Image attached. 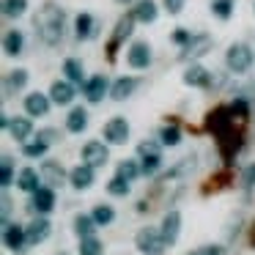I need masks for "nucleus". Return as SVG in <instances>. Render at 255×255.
Listing matches in <instances>:
<instances>
[{"instance_id": "f257e3e1", "label": "nucleus", "mask_w": 255, "mask_h": 255, "mask_svg": "<svg viewBox=\"0 0 255 255\" xmlns=\"http://www.w3.org/2000/svg\"><path fill=\"white\" fill-rule=\"evenodd\" d=\"M33 30L47 47H58L66 36V11L55 0H44L33 14Z\"/></svg>"}, {"instance_id": "f03ea898", "label": "nucleus", "mask_w": 255, "mask_h": 255, "mask_svg": "<svg viewBox=\"0 0 255 255\" xmlns=\"http://www.w3.org/2000/svg\"><path fill=\"white\" fill-rule=\"evenodd\" d=\"M253 63H255V52L244 41H236L225 50V69L231 74H247Z\"/></svg>"}, {"instance_id": "7ed1b4c3", "label": "nucleus", "mask_w": 255, "mask_h": 255, "mask_svg": "<svg viewBox=\"0 0 255 255\" xmlns=\"http://www.w3.org/2000/svg\"><path fill=\"white\" fill-rule=\"evenodd\" d=\"M134 247H137L143 255H162L165 247H167V242H165V236H162L159 228L145 225V228H140L137 236H134Z\"/></svg>"}, {"instance_id": "20e7f679", "label": "nucleus", "mask_w": 255, "mask_h": 255, "mask_svg": "<svg viewBox=\"0 0 255 255\" xmlns=\"http://www.w3.org/2000/svg\"><path fill=\"white\" fill-rule=\"evenodd\" d=\"M134 25H137V19H134V14H132V11H129V14H124V17L116 22V28H113V36H110V44H107V58H110V63L116 61L118 47H121L124 41L129 39V36H132Z\"/></svg>"}, {"instance_id": "39448f33", "label": "nucleus", "mask_w": 255, "mask_h": 255, "mask_svg": "<svg viewBox=\"0 0 255 255\" xmlns=\"http://www.w3.org/2000/svg\"><path fill=\"white\" fill-rule=\"evenodd\" d=\"M110 88H113V83L105 77V74H94V77L85 80V85H80V94L85 96V102L99 105L105 96H110Z\"/></svg>"}, {"instance_id": "423d86ee", "label": "nucleus", "mask_w": 255, "mask_h": 255, "mask_svg": "<svg viewBox=\"0 0 255 255\" xmlns=\"http://www.w3.org/2000/svg\"><path fill=\"white\" fill-rule=\"evenodd\" d=\"M211 47H214V39H211L209 33H192L189 44L178 50V61H181V63L184 61H198V58H203Z\"/></svg>"}, {"instance_id": "0eeeda50", "label": "nucleus", "mask_w": 255, "mask_h": 255, "mask_svg": "<svg viewBox=\"0 0 255 255\" xmlns=\"http://www.w3.org/2000/svg\"><path fill=\"white\" fill-rule=\"evenodd\" d=\"M154 61V50H151L148 41H132V47L127 50V63L134 72H145Z\"/></svg>"}, {"instance_id": "6e6552de", "label": "nucleus", "mask_w": 255, "mask_h": 255, "mask_svg": "<svg viewBox=\"0 0 255 255\" xmlns=\"http://www.w3.org/2000/svg\"><path fill=\"white\" fill-rule=\"evenodd\" d=\"M102 134H105V140L110 145H124L129 140V121L124 116L110 118V121L105 124V129H102Z\"/></svg>"}, {"instance_id": "1a4fd4ad", "label": "nucleus", "mask_w": 255, "mask_h": 255, "mask_svg": "<svg viewBox=\"0 0 255 255\" xmlns=\"http://www.w3.org/2000/svg\"><path fill=\"white\" fill-rule=\"evenodd\" d=\"M107 159H110V151H107V145L102 143V140H88V143L83 145V162L91 167H105Z\"/></svg>"}, {"instance_id": "9d476101", "label": "nucleus", "mask_w": 255, "mask_h": 255, "mask_svg": "<svg viewBox=\"0 0 255 255\" xmlns=\"http://www.w3.org/2000/svg\"><path fill=\"white\" fill-rule=\"evenodd\" d=\"M74 96H77V85H74L72 80H55V83L50 85V99H52V105H58V107L72 105Z\"/></svg>"}, {"instance_id": "9b49d317", "label": "nucleus", "mask_w": 255, "mask_h": 255, "mask_svg": "<svg viewBox=\"0 0 255 255\" xmlns=\"http://www.w3.org/2000/svg\"><path fill=\"white\" fill-rule=\"evenodd\" d=\"M55 209V187H39L33 195H30V211L36 214H50Z\"/></svg>"}, {"instance_id": "f8f14e48", "label": "nucleus", "mask_w": 255, "mask_h": 255, "mask_svg": "<svg viewBox=\"0 0 255 255\" xmlns=\"http://www.w3.org/2000/svg\"><path fill=\"white\" fill-rule=\"evenodd\" d=\"M25 233H28V244H41V242H47V239H50L52 222L47 220V214L33 217V220L25 225Z\"/></svg>"}, {"instance_id": "ddd939ff", "label": "nucleus", "mask_w": 255, "mask_h": 255, "mask_svg": "<svg viewBox=\"0 0 255 255\" xmlns=\"http://www.w3.org/2000/svg\"><path fill=\"white\" fill-rule=\"evenodd\" d=\"M50 105H52L50 96L41 94V91H33V94L25 96V116H30V118H44L47 113H50Z\"/></svg>"}, {"instance_id": "4468645a", "label": "nucleus", "mask_w": 255, "mask_h": 255, "mask_svg": "<svg viewBox=\"0 0 255 255\" xmlns=\"http://www.w3.org/2000/svg\"><path fill=\"white\" fill-rule=\"evenodd\" d=\"M3 244H6V250H11V253L25 250V247H28V233H25V228L17 225V222L6 225V228H3Z\"/></svg>"}, {"instance_id": "2eb2a0df", "label": "nucleus", "mask_w": 255, "mask_h": 255, "mask_svg": "<svg viewBox=\"0 0 255 255\" xmlns=\"http://www.w3.org/2000/svg\"><path fill=\"white\" fill-rule=\"evenodd\" d=\"M184 85H189V88H209L211 72L206 66H200V63H189V66L184 69Z\"/></svg>"}, {"instance_id": "dca6fc26", "label": "nucleus", "mask_w": 255, "mask_h": 255, "mask_svg": "<svg viewBox=\"0 0 255 255\" xmlns=\"http://www.w3.org/2000/svg\"><path fill=\"white\" fill-rule=\"evenodd\" d=\"M162 236H165L167 247H173V244L178 242V233H181V214H178L176 209H170L165 217H162Z\"/></svg>"}, {"instance_id": "f3484780", "label": "nucleus", "mask_w": 255, "mask_h": 255, "mask_svg": "<svg viewBox=\"0 0 255 255\" xmlns=\"http://www.w3.org/2000/svg\"><path fill=\"white\" fill-rule=\"evenodd\" d=\"M195 167H198V154H187V156H181V159H178L173 167H167L165 181H173V178H187V176H192Z\"/></svg>"}, {"instance_id": "a211bd4d", "label": "nucleus", "mask_w": 255, "mask_h": 255, "mask_svg": "<svg viewBox=\"0 0 255 255\" xmlns=\"http://www.w3.org/2000/svg\"><path fill=\"white\" fill-rule=\"evenodd\" d=\"M8 134H11L17 143H28L30 134H33V118L30 116H14L11 127H8Z\"/></svg>"}, {"instance_id": "6ab92c4d", "label": "nucleus", "mask_w": 255, "mask_h": 255, "mask_svg": "<svg viewBox=\"0 0 255 255\" xmlns=\"http://www.w3.org/2000/svg\"><path fill=\"white\" fill-rule=\"evenodd\" d=\"M137 88H140L137 77H118L116 83H113V88H110V99L113 102H124V99H129Z\"/></svg>"}, {"instance_id": "aec40b11", "label": "nucleus", "mask_w": 255, "mask_h": 255, "mask_svg": "<svg viewBox=\"0 0 255 255\" xmlns=\"http://www.w3.org/2000/svg\"><path fill=\"white\" fill-rule=\"evenodd\" d=\"M96 19H94V14H88V11H80L77 17H74V41H85V39H91V36L96 33Z\"/></svg>"}, {"instance_id": "412c9836", "label": "nucleus", "mask_w": 255, "mask_h": 255, "mask_svg": "<svg viewBox=\"0 0 255 255\" xmlns=\"http://www.w3.org/2000/svg\"><path fill=\"white\" fill-rule=\"evenodd\" d=\"M96 167H91V165H77L74 170H69V184H72L74 189H88L91 184H94V178H96Z\"/></svg>"}, {"instance_id": "4be33fe9", "label": "nucleus", "mask_w": 255, "mask_h": 255, "mask_svg": "<svg viewBox=\"0 0 255 255\" xmlns=\"http://www.w3.org/2000/svg\"><path fill=\"white\" fill-rule=\"evenodd\" d=\"M41 178H44V181L50 184V187H61V184L69 178V173L63 170V165H61V162L47 159L44 165H41Z\"/></svg>"}, {"instance_id": "5701e85b", "label": "nucleus", "mask_w": 255, "mask_h": 255, "mask_svg": "<svg viewBox=\"0 0 255 255\" xmlns=\"http://www.w3.org/2000/svg\"><path fill=\"white\" fill-rule=\"evenodd\" d=\"M17 187L22 189V192L33 195L36 189L41 187V170H36V167H25V170H19V176H17Z\"/></svg>"}, {"instance_id": "b1692460", "label": "nucleus", "mask_w": 255, "mask_h": 255, "mask_svg": "<svg viewBox=\"0 0 255 255\" xmlns=\"http://www.w3.org/2000/svg\"><path fill=\"white\" fill-rule=\"evenodd\" d=\"M25 50V33L22 30H8L6 36H3V52H6L8 58H19Z\"/></svg>"}, {"instance_id": "393cba45", "label": "nucleus", "mask_w": 255, "mask_h": 255, "mask_svg": "<svg viewBox=\"0 0 255 255\" xmlns=\"http://www.w3.org/2000/svg\"><path fill=\"white\" fill-rule=\"evenodd\" d=\"M132 14H134V19H137V22L151 25V22H156V17H159V8H156L154 0H137V3H134V8H132Z\"/></svg>"}, {"instance_id": "a878e982", "label": "nucleus", "mask_w": 255, "mask_h": 255, "mask_svg": "<svg viewBox=\"0 0 255 255\" xmlns=\"http://www.w3.org/2000/svg\"><path fill=\"white\" fill-rule=\"evenodd\" d=\"M66 129L72 134L85 132V129H88V110H85V107H72L69 116H66Z\"/></svg>"}, {"instance_id": "bb28decb", "label": "nucleus", "mask_w": 255, "mask_h": 255, "mask_svg": "<svg viewBox=\"0 0 255 255\" xmlns=\"http://www.w3.org/2000/svg\"><path fill=\"white\" fill-rule=\"evenodd\" d=\"M28 80H30L28 69H14V72H8L6 74V94H19L28 85Z\"/></svg>"}, {"instance_id": "cd10ccee", "label": "nucleus", "mask_w": 255, "mask_h": 255, "mask_svg": "<svg viewBox=\"0 0 255 255\" xmlns=\"http://www.w3.org/2000/svg\"><path fill=\"white\" fill-rule=\"evenodd\" d=\"M63 74H66V80H72L74 85H85V69L77 58H66V61H63Z\"/></svg>"}, {"instance_id": "c85d7f7f", "label": "nucleus", "mask_w": 255, "mask_h": 255, "mask_svg": "<svg viewBox=\"0 0 255 255\" xmlns=\"http://www.w3.org/2000/svg\"><path fill=\"white\" fill-rule=\"evenodd\" d=\"M96 220H94V214H77L74 217V233H77L80 239H88V236H94L96 233Z\"/></svg>"}, {"instance_id": "c756f323", "label": "nucleus", "mask_w": 255, "mask_h": 255, "mask_svg": "<svg viewBox=\"0 0 255 255\" xmlns=\"http://www.w3.org/2000/svg\"><path fill=\"white\" fill-rule=\"evenodd\" d=\"M116 176L127 178V181H134L137 176H143V167H140V162H134V159H124V162H118Z\"/></svg>"}, {"instance_id": "7c9ffc66", "label": "nucleus", "mask_w": 255, "mask_h": 255, "mask_svg": "<svg viewBox=\"0 0 255 255\" xmlns=\"http://www.w3.org/2000/svg\"><path fill=\"white\" fill-rule=\"evenodd\" d=\"M156 137H159L162 145H178L181 143V129H178L176 124H165V127H159Z\"/></svg>"}, {"instance_id": "2f4dec72", "label": "nucleus", "mask_w": 255, "mask_h": 255, "mask_svg": "<svg viewBox=\"0 0 255 255\" xmlns=\"http://www.w3.org/2000/svg\"><path fill=\"white\" fill-rule=\"evenodd\" d=\"M47 148H50V143H44V140H28V143H22V156H28V159H41V156L47 154Z\"/></svg>"}, {"instance_id": "473e14b6", "label": "nucleus", "mask_w": 255, "mask_h": 255, "mask_svg": "<svg viewBox=\"0 0 255 255\" xmlns=\"http://www.w3.org/2000/svg\"><path fill=\"white\" fill-rule=\"evenodd\" d=\"M233 8H236V0H211V14L222 22L233 17Z\"/></svg>"}, {"instance_id": "72a5a7b5", "label": "nucleus", "mask_w": 255, "mask_h": 255, "mask_svg": "<svg viewBox=\"0 0 255 255\" xmlns=\"http://www.w3.org/2000/svg\"><path fill=\"white\" fill-rule=\"evenodd\" d=\"M28 11V0H3V17L6 19H17Z\"/></svg>"}, {"instance_id": "f704fd0d", "label": "nucleus", "mask_w": 255, "mask_h": 255, "mask_svg": "<svg viewBox=\"0 0 255 255\" xmlns=\"http://www.w3.org/2000/svg\"><path fill=\"white\" fill-rule=\"evenodd\" d=\"M129 189H132V181H127V178H121V176H113L110 181H107V192H110L113 198H127Z\"/></svg>"}, {"instance_id": "c9c22d12", "label": "nucleus", "mask_w": 255, "mask_h": 255, "mask_svg": "<svg viewBox=\"0 0 255 255\" xmlns=\"http://www.w3.org/2000/svg\"><path fill=\"white\" fill-rule=\"evenodd\" d=\"M0 184H3V189L14 184V159L8 154H3V159H0Z\"/></svg>"}, {"instance_id": "e433bc0d", "label": "nucleus", "mask_w": 255, "mask_h": 255, "mask_svg": "<svg viewBox=\"0 0 255 255\" xmlns=\"http://www.w3.org/2000/svg\"><path fill=\"white\" fill-rule=\"evenodd\" d=\"M94 220H96V225H110L113 220H116V209L113 206H107V203H99V206H94Z\"/></svg>"}, {"instance_id": "4c0bfd02", "label": "nucleus", "mask_w": 255, "mask_h": 255, "mask_svg": "<svg viewBox=\"0 0 255 255\" xmlns=\"http://www.w3.org/2000/svg\"><path fill=\"white\" fill-rule=\"evenodd\" d=\"M80 255H105V244H102L96 236L80 239Z\"/></svg>"}, {"instance_id": "58836bf2", "label": "nucleus", "mask_w": 255, "mask_h": 255, "mask_svg": "<svg viewBox=\"0 0 255 255\" xmlns=\"http://www.w3.org/2000/svg\"><path fill=\"white\" fill-rule=\"evenodd\" d=\"M242 189H244V200H250V195H253V189H255V162L244 167V173H242Z\"/></svg>"}, {"instance_id": "ea45409f", "label": "nucleus", "mask_w": 255, "mask_h": 255, "mask_svg": "<svg viewBox=\"0 0 255 255\" xmlns=\"http://www.w3.org/2000/svg\"><path fill=\"white\" fill-rule=\"evenodd\" d=\"M140 167H143V176H154V173L162 167V154L140 156Z\"/></svg>"}, {"instance_id": "a19ab883", "label": "nucleus", "mask_w": 255, "mask_h": 255, "mask_svg": "<svg viewBox=\"0 0 255 255\" xmlns=\"http://www.w3.org/2000/svg\"><path fill=\"white\" fill-rule=\"evenodd\" d=\"M151 154H162V143L159 137H148V140H140L137 143V156H151Z\"/></svg>"}, {"instance_id": "79ce46f5", "label": "nucleus", "mask_w": 255, "mask_h": 255, "mask_svg": "<svg viewBox=\"0 0 255 255\" xmlns=\"http://www.w3.org/2000/svg\"><path fill=\"white\" fill-rule=\"evenodd\" d=\"M189 39H192V33H189L187 28H176V30L170 33V41L178 47V50H181V47H187V44H189Z\"/></svg>"}, {"instance_id": "37998d69", "label": "nucleus", "mask_w": 255, "mask_h": 255, "mask_svg": "<svg viewBox=\"0 0 255 255\" xmlns=\"http://www.w3.org/2000/svg\"><path fill=\"white\" fill-rule=\"evenodd\" d=\"M222 253H225L222 244H203V247H195L192 253H187V255H222Z\"/></svg>"}, {"instance_id": "c03bdc74", "label": "nucleus", "mask_w": 255, "mask_h": 255, "mask_svg": "<svg viewBox=\"0 0 255 255\" xmlns=\"http://www.w3.org/2000/svg\"><path fill=\"white\" fill-rule=\"evenodd\" d=\"M0 203H3V217H0V222H3V228H6V225H11V198L3 195Z\"/></svg>"}, {"instance_id": "a18cd8bd", "label": "nucleus", "mask_w": 255, "mask_h": 255, "mask_svg": "<svg viewBox=\"0 0 255 255\" xmlns=\"http://www.w3.org/2000/svg\"><path fill=\"white\" fill-rule=\"evenodd\" d=\"M184 3H187V0H162V6H165L167 14H181L184 11Z\"/></svg>"}, {"instance_id": "49530a36", "label": "nucleus", "mask_w": 255, "mask_h": 255, "mask_svg": "<svg viewBox=\"0 0 255 255\" xmlns=\"http://www.w3.org/2000/svg\"><path fill=\"white\" fill-rule=\"evenodd\" d=\"M36 137H39V140H44V143H50V145H52L58 137H61V134H58V129H55V127H47V129H41V132L36 134Z\"/></svg>"}, {"instance_id": "de8ad7c7", "label": "nucleus", "mask_w": 255, "mask_h": 255, "mask_svg": "<svg viewBox=\"0 0 255 255\" xmlns=\"http://www.w3.org/2000/svg\"><path fill=\"white\" fill-rule=\"evenodd\" d=\"M250 242H253V247H255V225H253V231H250Z\"/></svg>"}, {"instance_id": "09e8293b", "label": "nucleus", "mask_w": 255, "mask_h": 255, "mask_svg": "<svg viewBox=\"0 0 255 255\" xmlns=\"http://www.w3.org/2000/svg\"><path fill=\"white\" fill-rule=\"evenodd\" d=\"M116 3H132V0H116Z\"/></svg>"}, {"instance_id": "8fccbe9b", "label": "nucleus", "mask_w": 255, "mask_h": 255, "mask_svg": "<svg viewBox=\"0 0 255 255\" xmlns=\"http://www.w3.org/2000/svg\"><path fill=\"white\" fill-rule=\"evenodd\" d=\"M58 255H69V253H58Z\"/></svg>"}]
</instances>
